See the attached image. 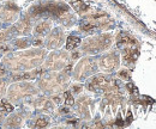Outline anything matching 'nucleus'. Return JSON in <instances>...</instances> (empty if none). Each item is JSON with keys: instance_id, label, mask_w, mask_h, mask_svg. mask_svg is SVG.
<instances>
[{"instance_id": "c756f323", "label": "nucleus", "mask_w": 156, "mask_h": 129, "mask_svg": "<svg viewBox=\"0 0 156 129\" xmlns=\"http://www.w3.org/2000/svg\"><path fill=\"white\" fill-rule=\"evenodd\" d=\"M67 112H69V109H67V108H60V109H59V114H60V115L67 114Z\"/></svg>"}, {"instance_id": "4be33fe9", "label": "nucleus", "mask_w": 156, "mask_h": 129, "mask_svg": "<svg viewBox=\"0 0 156 129\" xmlns=\"http://www.w3.org/2000/svg\"><path fill=\"white\" fill-rule=\"evenodd\" d=\"M49 123H51L49 117L47 115H43L42 114V115H40V116H37L35 118V121L31 124V127H34V128H46V127L49 126Z\"/></svg>"}, {"instance_id": "5701e85b", "label": "nucleus", "mask_w": 156, "mask_h": 129, "mask_svg": "<svg viewBox=\"0 0 156 129\" xmlns=\"http://www.w3.org/2000/svg\"><path fill=\"white\" fill-rule=\"evenodd\" d=\"M66 50H73L76 49L78 46L80 44L82 39L79 38L78 36H75V35H71L66 38Z\"/></svg>"}, {"instance_id": "b1692460", "label": "nucleus", "mask_w": 156, "mask_h": 129, "mask_svg": "<svg viewBox=\"0 0 156 129\" xmlns=\"http://www.w3.org/2000/svg\"><path fill=\"white\" fill-rule=\"evenodd\" d=\"M12 111H13V105H12L6 98H4L2 100H0V112H1L4 116L9 115V114L12 112Z\"/></svg>"}, {"instance_id": "ddd939ff", "label": "nucleus", "mask_w": 156, "mask_h": 129, "mask_svg": "<svg viewBox=\"0 0 156 129\" xmlns=\"http://www.w3.org/2000/svg\"><path fill=\"white\" fill-rule=\"evenodd\" d=\"M25 118H29V115L28 112L24 110L23 108L17 111H12L10 112L9 115L5 116L2 123H1V127H5V128H20L23 126V122Z\"/></svg>"}, {"instance_id": "4468645a", "label": "nucleus", "mask_w": 156, "mask_h": 129, "mask_svg": "<svg viewBox=\"0 0 156 129\" xmlns=\"http://www.w3.org/2000/svg\"><path fill=\"white\" fill-rule=\"evenodd\" d=\"M34 20L30 18L27 13L20 15V18L17 19L16 23H13L15 30L17 32V36H29L31 35L33 28H34Z\"/></svg>"}, {"instance_id": "c85d7f7f", "label": "nucleus", "mask_w": 156, "mask_h": 129, "mask_svg": "<svg viewBox=\"0 0 156 129\" xmlns=\"http://www.w3.org/2000/svg\"><path fill=\"white\" fill-rule=\"evenodd\" d=\"M126 89L129 90V92L130 93H137L136 86H135L132 83H127V84H126Z\"/></svg>"}, {"instance_id": "f03ea898", "label": "nucleus", "mask_w": 156, "mask_h": 129, "mask_svg": "<svg viewBox=\"0 0 156 129\" xmlns=\"http://www.w3.org/2000/svg\"><path fill=\"white\" fill-rule=\"evenodd\" d=\"M71 11V6L61 0H37L25 11V13L34 22L41 19L59 22L66 13Z\"/></svg>"}, {"instance_id": "7ed1b4c3", "label": "nucleus", "mask_w": 156, "mask_h": 129, "mask_svg": "<svg viewBox=\"0 0 156 129\" xmlns=\"http://www.w3.org/2000/svg\"><path fill=\"white\" fill-rule=\"evenodd\" d=\"M36 85L46 96L62 93L70 85V75L64 71H47L37 78Z\"/></svg>"}, {"instance_id": "bb28decb", "label": "nucleus", "mask_w": 156, "mask_h": 129, "mask_svg": "<svg viewBox=\"0 0 156 129\" xmlns=\"http://www.w3.org/2000/svg\"><path fill=\"white\" fill-rule=\"evenodd\" d=\"M118 76H119L121 80L126 81V80H129V79L131 78V73H130L129 70L124 68V70H119V71H118Z\"/></svg>"}, {"instance_id": "aec40b11", "label": "nucleus", "mask_w": 156, "mask_h": 129, "mask_svg": "<svg viewBox=\"0 0 156 129\" xmlns=\"http://www.w3.org/2000/svg\"><path fill=\"white\" fill-rule=\"evenodd\" d=\"M69 5L80 16L88 13L91 10V4L89 0H70Z\"/></svg>"}, {"instance_id": "72a5a7b5", "label": "nucleus", "mask_w": 156, "mask_h": 129, "mask_svg": "<svg viewBox=\"0 0 156 129\" xmlns=\"http://www.w3.org/2000/svg\"><path fill=\"white\" fill-rule=\"evenodd\" d=\"M1 1H4V0H0V2H1Z\"/></svg>"}, {"instance_id": "6ab92c4d", "label": "nucleus", "mask_w": 156, "mask_h": 129, "mask_svg": "<svg viewBox=\"0 0 156 129\" xmlns=\"http://www.w3.org/2000/svg\"><path fill=\"white\" fill-rule=\"evenodd\" d=\"M115 43L118 48H125V47H138V41L132 35L125 31H120L115 37Z\"/></svg>"}, {"instance_id": "cd10ccee", "label": "nucleus", "mask_w": 156, "mask_h": 129, "mask_svg": "<svg viewBox=\"0 0 156 129\" xmlns=\"http://www.w3.org/2000/svg\"><path fill=\"white\" fill-rule=\"evenodd\" d=\"M83 89H84V86H83V84H79V83H76V84H73V85H71V93L72 94H80V92L83 91Z\"/></svg>"}, {"instance_id": "f257e3e1", "label": "nucleus", "mask_w": 156, "mask_h": 129, "mask_svg": "<svg viewBox=\"0 0 156 129\" xmlns=\"http://www.w3.org/2000/svg\"><path fill=\"white\" fill-rule=\"evenodd\" d=\"M48 54L46 48L34 47L23 50H12L1 57V63L9 72H24L40 67Z\"/></svg>"}, {"instance_id": "f8f14e48", "label": "nucleus", "mask_w": 156, "mask_h": 129, "mask_svg": "<svg viewBox=\"0 0 156 129\" xmlns=\"http://www.w3.org/2000/svg\"><path fill=\"white\" fill-rule=\"evenodd\" d=\"M65 41H66L65 30L62 29V26H57V28H52L48 35L44 37L43 46L48 50H55L60 49L65 44Z\"/></svg>"}, {"instance_id": "412c9836", "label": "nucleus", "mask_w": 156, "mask_h": 129, "mask_svg": "<svg viewBox=\"0 0 156 129\" xmlns=\"http://www.w3.org/2000/svg\"><path fill=\"white\" fill-rule=\"evenodd\" d=\"M15 37H18V36H17V32H16V30H15L13 24H12V25H9V28L0 30V44L9 43V42L12 41Z\"/></svg>"}, {"instance_id": "39448f33", "label": "nucleus", "mask_w": 156, "mask_h": 129, "mask_svg": "<svg viewBox=\"0 0 156 129\" xmlns=\"http://www.w3.org/2000/svg\"><path fill=\"white\" fill-rule=\"evenodd\" d=\"M113 20L109 15L105 11H93L90 10L88 13L83 15V18L79 24V31L84 34H93L96 31L107 30L112 26Z\"/></svg>"}, {"instance_id": "393cba45", "label": "nucleus", "mask_w": 156, "mask_h": 129, "mask_svg": "<svg viewBox=\"0 0 156 129\" xmlns=\"http://www.w3.org/2000/svg\"><path fill=\"white\" fill-rule=\"evenodd\" d=\"M10 84H11V80L9 79V75L0 76V98L6 96V91H7V87Z\"/></svg>"}, {"instance_id": "0eeeda50", "label": "nucleus", "mask_w": 156, "mask_h": 129, "mask_svg": "<svg viewBox=\"0 0 156 129\" xmlns=\"http://www.w3.org/2000/svg\"><path fill=\"white\" fill-rule=\"evenodd\" d=\"M85 87L91 92H109V91H119V86L115 79L109 76L107 73L94 74L87 81Z\"/></svg>"}, {"instance_id": "20e7f679", "label": "nucleus", "mask_w": 156, "mask_h": 129, "mask_svg": "<svg viewBox=\"0 0 156 129\" xmlns=\"http://www.w3.org/2000/svg\"><path fill=\"white\" fill-rule=\"evenodd\" d=\"M40 93L41 91L39 90L37 85L31 83L30 80L15 81L9 85L5 97L12 105H18Z\"/></svg>"}, {"instance_id": "a878e982", "label": "nucleus", "mask_w": 156, "mask_h": 129, "mask_svg": "<svg viewBox=\"0 0 156 129\" xmlns=\"http://www.w3.org/2000/svg\"><path fill=\"white\" fill-rule=\"evenodd\" d=\"M62 97H64V103L66 105H73L75 104V98H73V94L71 93L70 90H65L62 92Z\"/></svg>"}, {"instance_id": "2eb2a0df", "label": "nucleus", "mask_w": 156, "mask_h": 129, "mask_svg": "<svg viewBox=\"0 0 156 129\" xmlns=\"http://www.w3.org/2000/svg\"><path fill=\"white\" fill-rule=\"evenodd\" d=\"M93 99L89 97V96H80L76 100V110L77 114L84 120L89 121L91 118V111H90V104L93 103L91 102Z\"/></svg>"}, {"instance_id": "9b49d317", "label": "nucleus", "mask_w": 156, "mask_h": 129, "mask_svg": "<svg viewBox=\"0 0 156 129\" xmlns=\"http://www.w3.org/2000/svg\"><path fill=\"white\" fill-rule=\"evenodd\" d=\"M98 70L103 73L111 74L115 72L120 67V54L117 50L103 53L98 59Z\"/></svg>"}, {"instance_id": "f704fd0d", "label": "nucleus", "mask_w": 156, "mask_h": 129, "mask_svg": "<svg viewBox=\"0 0 156 129\" xmlns=\"http://www.w3.org/2000/svg\"><path fill=\"white\" fill-rule=\"evenodd\" d=\"M61 1H66V0H61Z\"/></svg>"}, {"instance_id": "2f4dec72", "label": "nucleus", "mask_w": 156, "mask_h": 129, "mask_svg": "<svg viewBox=\"0 0 156 129\" xmlns=\"http://www.w3.org/2000/svg\"><path fill=\"white\" fill-rule=\"evenodd\" d=\"M1 29H4V23L0 20V30H1Z\"/></svg>"}, {"instance_id": "a211bd4d", "label": "nucleus", "mask_w": 156, "mask_h": 129, "mask_svg": "<svg viewBox=\"0 0 156 129\" xmlns=\"http://www.w3.org/2000/svg\"><path fill=\"white\" fill-rule=\"evenodd\" d=\"M34 43V37L29 36H18L15 37L12 41L9 42L11 52L12 50H23V49H28L33 46Z\"/></svg>"}, {"instance_id": "1a4fd4ad", "label": "nucleus", "mask_w": 156, "mask_h": 129, "mask_svg": "<svg viewBox=\"0 0 156 129\" xmlns=\"http://www.w3.org/2000/svg\"><path fill=\"white\" fill-rule=\"evenodd\" d=\"M70 62H71V59H70L69 50L55 49L52 53L47 54L41 67L44 70V72H47V71H62Z\"/></svg>"}, {"instance_id": "dca6fc26", "label": "nucleus", "mask_w": 156, "mask_h": 129, "mask_svg": "<svg viewBox=\"0 0 156 129\" xmlns=\"http://www.w3.org/2000/svg\"><path fill=\"white\" fill-rule=\"evenodd\" d=\"M53 28V20L51 19H41L37 20L33 28V31H31V35L33 37H36V38H43L48 35V32L52 30Z\"/></svg>"}, {"instance_id": "473e14b6", "label": "nucleus", "mask_w": 156, "mask_h": 129, "mask_svg": "<svg viewBox=\"0 0 156 129\" xmlns=\"http://www.w3.org/2000/svg\"><path fill=\"white\" fill-rule=\"evenodd\" d=\"M2 55H4V54H2L1 52H0V62H1V57H2Z\"/></svg>"}, {"instance_id": "f3484780", "label": "nucleus", "mask_w": 156, "mask_h": 129, "mask_svg": "<svg viewBox=\"0 0 156 129\" xmlns=\"http://www.w3.org/2000/svg\"><path fill=\"white\" fill-rule=\"evenodd\" d=\"M139 56V50L137 47H125L121 52V62L124 66L131 68L135 66L137 59Z\"/></svg>"}, {"instance_id": "423d86ee", "label": "nucleus", "mask_w": 156, "mask_h": 129, "mask_svg": "<svg viewBox=\"0 0 156 129\" xmlns=\"http://www.w3.org/2000/svg\"><path fill=\"white\" fill-rule=\"evenodd\" d=\"M114 37L109 32H102L94 36L87 37L83 42H80L79 50L85 55H98L107 52L113 46Z\"/></svg>"}, {"instance_id": "9d476101", "label": "nucleus", "mask_w": 156, "mask_h": 129, "mask_svg": "<svg viewBox=\"0 0 156 129\" xmlns=\"http://www.w3.org/2000/svg\"><path fill=\"white\" fill-rule=\"evenodd\" d=\"M22 8L15 0H4L0 2V20L4 24L12 25L20 18Z\"/></svg>"}, {"instance_id": "6e6552de", "label": "nucleus", "mask_w": 156, "mask_h": 129, "mask_svg": "<svg viewBox=\"0 0 156 129\" xmlns=\"http://www.w3.org/2000/svg\"><path fill=\"white\" fill-rule=\"evenodd\" d=\"M98 59L94 55L84 56L77 62V65L73 67V79L76 81H84L91 75L98 73Z\"/></svg>"}, {"instance_id": "7c9ffc66", "label": "nucleus", "mask_w": 156, "mask_h": 129, "mask_svg": "<svg viewBox=\"0 0 156 129\" xmlns=\"http://www.w3.org/2000/svg\"><path fill=\"white\" fill-rule=\"evenodd\" d=\"M4 118H5V116L0 112V126H1V123H2V121H4Z\"/></svg>"}]
</instances>
